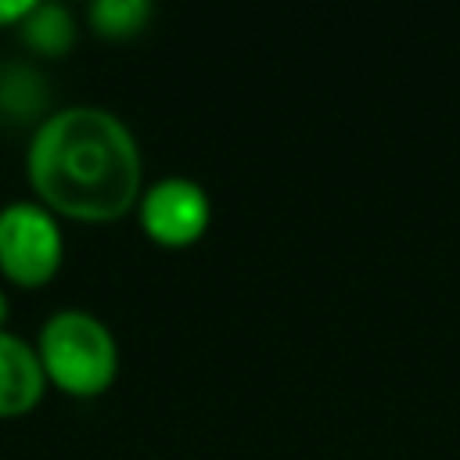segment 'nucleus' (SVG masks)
I'll return each mask as SVG.
<instances>
[{
	"label": "nucleus",
	"instance_id": "obj_1",
	"mask_svg": "<svg viewBox=\"0 0 460 460\" xmlns=\"http://www.w3.org/2000/svg\"><path fill=\"white\" fill-rule=\"evenodd\" d=\"M25 169L40 201L72 219H119L140 201V147L129 126L97 104L47 115L32 133Z\"/></svg>",
	"mask_w": 460,
	"mask_h": 460
},
{
	"label": "nucleus",
	"instance_id": "obj_2",
	"mask_svg": "<svg viewBox=\"0 0 460 460\" xmlns=\"http://www.w3.org/2000/svg\"><path fill=\"white\" fill-rule=\"evenodd\" d=\"M47 377L72 395H97L115 381L119 345L108 323L86 309H58L36 341Z\"/></svg>",
	"mask_w": 460,
	"mask_h": 460
},
{
	"label": "nucleus",
	"instance_id": "obj_3",
	"mask_svg": "<svg viewBox=\"0 0 460 460\" xmlns=\"http://www.w3.org/2000/svg\"><path fill=\"white\" fill-rule=\"evenodd\" d=\"M65 255V237L54 212L40 201H7L0 208V270L22 284H47Z\"/></svg>",
	"mask_w": 460,
	"mask_h": 460
},
{
	"label": "nucleus",
	"instance_id": "obj_4",
	"mask_svg": "<svg viewBox=\"0 0 460 460\" xmlns=\"http://www.w3.org/2000/svg\"><path fill=\"white\" fill-rule=\"evenodd\" d=\"M140 226L151 241L183 248L194 244L212 219L208 190L190 176H162L140 194Z\"/></svg>",
	"mask_w": 460,
	"mask_h": 460
},
{
	"label": "nucleus",
	"instance_id": "obj_5",
	"mask_svg": "<svg viewBox=\"0 0 460 460\" xmlns=\"http://www.w3.org/2000/svg\"><path fill=\"white\" fill-rule=\"evenodd\" d=\"M43 385L47 370L36 345H29L22 334L0 331V417L32 410L43 395Z\"/></svg>",
	"mask_w": 460,
	"mask_h": 460
},
{
	"label": "nucleus",
	"instance_id": "obj_6",
	"mask_svg": "<svg viewBox=\"0 0 460 460\" xmlns=\"http://www.w3.org/2000/svg\"><path fill=\"white\" fill-rule=\"evenodd\" d=\"M22 40L40 50V54H65L75 43V22L68 14V7L61 4H32L29 14L18 22Z\"/></svg>",
	"mask_w": 460,
	"mask_h": 460
},
{
	"label": "nucleus",
	"instance_id": "obj_7",
	"mask_svg": "<svg viewBox=\"0 0 460 460\" xmlns=\"http://www.w3.org/2000/svg\"><path fill=\"white\" fill-rule=\"evenodd\" d=\"M155 7L147 0H93L90 4V25L108 40L137 36L151 22Z\"/></svg>",
	"mask_w": 460,
	"mask_h": 460
},
{
	"label": "nucleus",
	"instance_id": "obj_8",
	"mask_svg": "<svg viewBox=\"0 0 460 460\" xmlns=\"http://www.w3.org/2000/svg\"><path fill=\"white\" fill-rule=\"evenodd\" d=\"M47 104L43 79L22 65H4L0 68V111L14 119H32Z\"/></svg>",
	"mask_w": 460,
	"mask_h": 460
},
{
	"label": "nucleus",
	"instance_id": "obj_9",
	"mask_svg": "<svg viewBox=\"0 0 460 460\" xmlns=\"http://www.w3.org/2000/svg\"><path fill=\"white\" fill-rule=\"evenodd\" d=\"M36 0H0V25H18Z\"/></svg>",
	"mask_w": 460,
	"mask_h": 460
},
{
	"label": "nucleus",
	"instance_id": "obj_10",
	"mask_svg": "<svg viewBox=\"0 0 460 460\" xmlns=\"http://www.w3.org/2000/svg\"><path fill=\"white\" fill-rule=\"evenodd\" d=\"M4 320H7V295L0 291V331H4Z\"/></svg>",
	"mask_w": 460,
	"mask_h": 460
}]
</instances>
